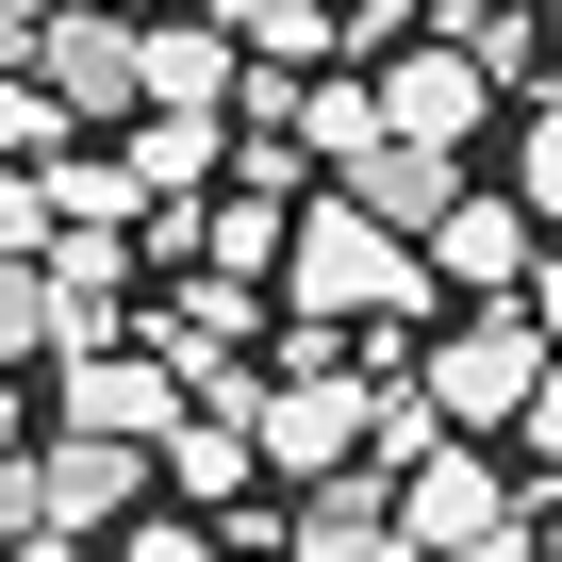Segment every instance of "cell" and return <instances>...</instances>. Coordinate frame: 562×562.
<instances>
[{
	"mask_svg": "<svg viewBox=\"0 0 562 562\" xmlns=\"http://www.w3.org/2000/svg\"><path fill=\"white\" fill-rule=\"evenodd\" d=\"M133 562H215V529L199 513H133Z\"/></svg>",
	"mask_w": 562,
	"mask_h": 562,
	"instance_id": "cell-22",
	"label": "cell"
},
{
	"mask_svg": "<svg viewBox=\"0 0 562 562\" xmlns=\"http://www.w3.org/2000/svg\"><path fill=\"white\" fill-rule=\"evenodd\" d=\"M348 199H364L381 232H447V215H463L480 182H463V149H397V133H381V149L348 166Z\"/></svg>",
	"mask_w": 562,
	"mask_h": 562,
	"instance_id": "cell-10",
	"label": "cell"
},
{
	"mask_svg": "<svg viewBox=\"0 0 562 562\" xmlns=\"http://www.w3.org/2000/svg\"><path fill=\"white\" fill-rule=\"evenodd\" d=\"M546 248H562V232H546L529 199H463V215L430 232V281H463V299H529Z\"/></svg>",
	"mask_w": 562,
	"mask_h": 562,
	"instance_id": "cell-7",
	"label": "cell"
},
{
	"mask_svg": "<svg viewBox=\"0 0 562 562\" xmlns=\"http://www.w3.org/2000/svg\"><path fill=\"white\" fill-rule=\"evenodd\" d=\"M50 397H67V430H83V447H149V463H166V447H182V414H199V381H182L166 348H100V364H67Z\"/></svg>",
	"mask_w": 562,
	"mask_h": 562,
	"instance_id": "cell-4",
	"label": "cell"
},
{
	"mask_svg": "<svg viewBox=\"0 0 562 562\" xmlns=\"http://www.w3.org/2000/svg\"><path fill=\"white\" fill-rule=\"evenodd\" d=\"M248 463H265V414H182V447H166V496H182V513L215 496V546H232V496H248Z\"/></svg>",
	"mask_w": 562,
	"mask_h": 562,
	"instance_id": "cell-12",
	"label": "cell"
},
{
	"mask_svg": "<svg viewBox=\"0 0 562 562\" xmlns=\"http://www.w3.org/2000/svg\"><path fill=\"white\" fill-rule=\"evenodd\" d=\"M215 34H232L248 67H281V83H315V50H348L331 0H215Z\"/></svg>",
	"mask_w": 562,
	"mask_h": 562,
	"instance_id": "cell-13",
	"label": "cell"
},
{
	"mask_svg": "<svg viewBox=\"0 0 562 562\" xmlns=\"http://www.w3.org/2000/svg\"><path fill=\"white\" fill-rule=\"evenodd\" d=\"M232 199H281V215H299V133H232Z\"/></svg>",
	"mask_w": 562,
	"mask_h": 562,
	"instance_id": "cell-21",
	"label": "cell"
},
{
	"mask_svg": "<svg viewBox=\"0 0 562 562\" xmlns=\"http://www.w3.org/2000/svg\"><path fill=\"white\" fill-rule=\"evenodd\" d=\"M116 166H133V199H199V182L232 166V116H133Z\"/></svg>",
	"mask_w": 562,
	"mask_h": 562,
	"instance_id": "cell-15",
	"label": "cell"
},
{
	"mask_svg": "<svg viewBox=\"0 0 562 562\" xmlns=\"http://www.w3.org/2000/svg\"><path fill=\"white\" fill-rule=\"evenodd\" d=\"M34 83H50L67 116H149V34H133V18H50Z\"/></svg>",
	"mask_w": 562,
	"mask_h": 562,
	"instance_id": "cell-8",
	"label": "cell"
},
{
	"mask_svg": "<svg viewBox=\"0 0 562 562\" xmlns=\"http://www.w3.org/2000/svg\"><path fill=\"white\" fill-rule=\"evenodd\" d=\"M546 364H562V348H546V315H529V299H480V315H463V331H447L414 381H430V414L480 447V430H513V414L546 397Z\"/></svg>",
	"mask_w": 562,
	"mask_h": 562,
	"instance_id": "cell-2",
	"label": "cell"
},
{
	"mask_svg": "<svg viewBox=\"0 0 562 562\" xmlns=\"http://www.w3.org/2000/svg\"><path fill=\"white\" fill-rule=\"evenodd\" d=\"M149 116H232V34L215 18H166L149 34Z\"/></svg>",
	"mask_w": 562,
	"mask_h": 562,
	"instance_id": "cell-14",
	"label": "cell"
},
{
	"mask_svg": "<svg viewBox=\"0 0 562 562\" xmlns=\"http://www.w3.org/2000/svg\"><path fill=\"white\" fill-rule=\"evenodd\" d=\"M364 397H381V381H348V364H331V331H299V364L265 381V463L299 480V496H331V480L364 463Z\"/></svg>",
	"mask_w": 562,
	"mask_h": 562,
	"instance_id": "cell-3",
	"label": "cell"
},
{
	"mask_svg": "<svg viewBox=\"0 0 562 562\" xmlns=\"http://www.w3.org/2000/svg\"><path fill=\"white\" fill-rule=\"evenodd\" d=\"M67 248V215H50V182L34 166H0V265H50Z\"/></svg>",
	"mask_w": 562,
	"mask_h": 562,
	"instance_id": "cell-19",
	"label": "cell"
},
{
	"mask_svg": "<svg viewBox=\"0 0 562 562\" xmlns=\"http://www.w3.org/2000/svg\"><path fill=\"white\" fill-rule=\"evenodd\" d=\"M281 562H430V546L397 529V480H381V463H348L331 496H299V546H281Z\"/></svg>",
	"mask_w": 562,
	"mask_h": 562,
	"instance_id": "cell-9",
	"label": "cell"
},
{
	"mask_svg": "<svg viewBox=\"0 0 562 562\" xmlns=\"http://www.w3.org/2000/svg\"><path fill=\"white\" fill-rule=\"evenodd\" d=\"M480 116H496V67H480V50H447V34H430V50H397V67H381V133H397V149H463Z\"/></svg>",
	"mask_w": 562,
	"mask_h": 562,
	"instance_id": "cell-6",
	"label": "cell"
},
{
	"mask_svg": "<svg viewBox=\"0 0 562 562\" xmlns=\"http://www.w3.org/2000/svg\"><path fill=\"white\" fill-rule=\"evenodd\" d=\"M67 133H83V116H67L34 67H0V166H67Z\"/></svg>",
	"mask_w": 562,
	"mask_h": 562,
	"instance_id": "cell-16",
	"label": "cell"
},
{
	"mask_svg": "<svg viewBox=\"0 0 562 562\" xmlns=\"http://www.w3.org/2000/svg\"><path fill=\"white\" fill-rule=\"evenodd\" d=\"M299 149H331V182H348V166L381 149V83H364V67H348V83H315V116H299Z\"/></svg>",
	"mask_w": 562,
	"mask_h": 562,
	"instance_id": "cell-17",
	"label": "cell"
},
{
	"mask_svg": "<svg viewBox=\"0 0 562 562\" xmlns=\"http://www.w3.org/2000/svg\"><path fill=\"white\" fill-rule=\"evenodd\" d=\"M529 562H562V529H529Z\"/></svg>",
	"mask_w": 562,
	"mask_h": 562,
	"instance_id": "cell-27",
	"label": "cell"
},
{
	"mask_svg": "<svg viewBox=\"0 0 562 562\" xmlns=\"http://www.w3.org/2000/svg\"><path fill=\"white\" fill-rule=\"evenodd\" d=\"M133 496H149V447H83V430L34 447V513H50V529H100V513H133Z\"/></svg>",
	"mask_w": 562,
	"mask_h": 562,
	"instance_id": "cell-11",
	"label": "cell"
},
{
	"mask_svg": "<svg viewBox=\"0 0 562 562\" xmlns=\"http://www.w3.org/2000/svg\"><path fill=\"white\" fill-rule=\"evenodd\" d=\"M67 18H116V0H67Z\"/></svg>",
	"mask_w": 562,
	"mask_h": 562,
	"instance_id": "cell-28",
	"label": "cell"
},
{
	"mask_svg": "<svg viewBox=\"0 0 562 562\" xmlns=\"http://www.w3.org/2000/svg\"><path fill=\"white\" fill-rule=\"evenodd\" d=\"M513 199H529V215H546V232H562V100H546V116H529V133H513Z\"/></svg>",
	"mask_w": 562,
	"mask_h": 562,
	"instance_id": "cell-20",
	"label": "cell"
},
{
	"mask_svg": "<svg viewBox=\"0 0 562 562\" xmlns=\"http://www.w3.org/2000/svg\"><path fill=\"white\" fill-rule=\"evenodd\" d=\"M513 430H529V463H546V480H562V364H546V397H529V414H513Z\"/></svg>",
	"mask_w": 562,
	"mask_h": 562,
	"instance_id": "cell-23",
	"label": "cell"
},
{
	"mask_svg": "<svg viewBox=\"0 0 562 562\" xmlns=\"http://www.w3.org/2000/svg\"><path fill=\"white\" fill-rule=\"evenodd\" d=\"M50 18H67V0H0V50L34 67V50H50Z\"/></svg>",
	"mask_w": 562,
	"mask_h": 562,
	"instance_id": "cell-24",
	"label": "cell"
},
{
	"mask_svg": "<svg viewBox=\"0 0 562 562\" xmlns=\"http://www.w3.org/2000/svg\"><path fill=\"white\" fill-rule=\"evenodd\" d=\"M0 562H67V529H34V546H0Z\"/></svg>",
	"mask_w": 562,
	"mask_h": 562,
	"instance_id": "cell-25",
	"label": "cell"
},
{
	"mask_svg": "<svg viewBox=\"0 0 562 562\" xmlns=\"http://www.w3.org/2000/svg\"><path fill=\"white\" fill-rule=\"evenodd\" d=\"M67 348V299H50V265H0V364H34Z\"/></svg>",
	"mask_w": 562,
	"mask_h": 562,
	"instance_id": "cell-18",
	"label": "cell"
},
{
	"mask_svg": "<svg viewBox=\"0 0 562 562\" xmlns=\"http://www.w3.org/2000/svg\"><path fill=\"white\" fill-rule=\"evenodd\" d=\"M0 463H18V381H0Z\"/></svg>",
	"mask_w": 562,
	"mask_h": 562,
	"instance_id": "cell-26",
	"label": "cell"
},
{
	"mask_svg": "<svg viewBox=\"0 0 562 562\" xmlns=\"http://www.w3.org/2000/svg\"><path fill=\"white\" fill-rule=\"evenodd\" d=\"M281 299H299V331H397V315L430 299V248L381 232V215L331 182V199H299V265H281Z\"/></svg>",
	"mask_w": 562,
	"mask_h": 562,
	"instance_id": "cell-1",
	"label": "cell"
},
{
	"mask_svg": "<svg viewBox=\"0 0 562 562\" xmlns=\"http://www.w3.org/2000/svg\"><path fill=\"white\" fill-rule=\"evenodd\" d=\"M397 529H414L430 562H463V546H496V529H529V496L496 480V447H447V463H414V480H397Z\"/></svg>",
	"mask_w": 562,
	"mask_h": 562,
	"instance_id": "cell-5",
	"label": "cell"
}]
</instances>
